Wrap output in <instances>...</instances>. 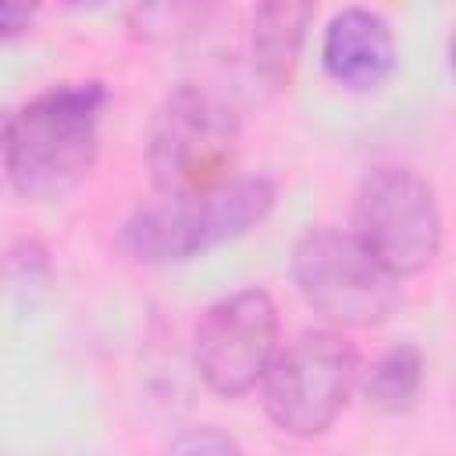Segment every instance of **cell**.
Segmentation results:
<instances>
[{
	"label": "cell",
	"instance_id": "cell-11",
	"mask_svg": "<svg viewBox=\"0 0 456 456\" xmlns=\"http://www.w3.org/2000/svg\"><path fill=\"white\" fill-rule=\"evenodd\" d=\"M167 456H246V449L228 431H221L214 424H200V428L182 431L171 442Z\"/></svg>",
	"mask_w": 456,
	"mask_h": 456
},
{
	"label": "cell",
	"instance_id": "cell-5",
	"mask_svg": "<svg viewBox=\"0 0 456 456\" xmlns=\"http://www.w3.org/2000/svg\"><path fill=\"white\" fill-rule=\"evenodd\" d=\"M360 381V356L331 328L296 335L264 378V410L281 435H324Z\"/></svg>",
	"mask_w": 456,
	"mask_h": 456
},
{
	"label": "cell",
	"instance_id": "cell-1",
	"mask_svg": "<svg viewBox=\"0 0 456 456\" xmlns=\"http://www.w3.org/2000/svg\"><path fill=\"white\" fill-rule=\"evenodd\" d=\"M107 86L61 82L25 100L4 121V171L18 196L50 203L86 182L100 153Z\"/></svg>",
	"mask_w": 456,
	"mask_h": 456
},
{
	"label": "cell",
	"instance_id": "cell-12",
	"mask_svg": "<svg viewBox=\"0 0 456 456\" xmlns=\"http://www.w3.org/2000/svg\"><path fill=\"white\" fill-rule=\"evenodd\" d=\"M32 18H36V7H28V4H4L0 7V32H4V39H14L18 32H25L28 25H32Z\"/></svg>",
	"mask_w": 456,
	"mask_h": 456
},
{
	"label": "cell",
	"instance_id": "cell-13",
	"mask_svg": "<svg viewBox=\"0 0 456 456\" xmlns=\"http://www.w3.org/2000/svg\"><path fill=\"white\" fill-rule=\"evenodd\" d=\"M449 68H452V75H456V32H452V39H449Z\"/></svg>",
	"mask_w": 456,
	"mask_h": 456
},
{
	"label": "cell",
	"instance_id": "cell-6",
	"mask_svg": "<svg viewBox=\"0 0 456 456\" xmlns=\"http://www.w3.org/2000/svg\"><path fill=\"white\" fill-rule=\"evenodd\" d=\"M353 235L399 281L428 271L442 249V214L431 182L399 164L367 171L353 203Z\"/></svg>",
	"mask_w": 456,
	"mask_h": 456
},
{
	"label": "cell",
	"instance_id": "cell-2",
	"mask_svg": "<svg viewBox=\"0 0 456 456\" xmlns=\"http://www.w3.org/2000/svg\"><path fill=\"white\" fill-rule=\"evenodd\" d=\"M239 160V121L232 107L200 86H178L150 121L146 167L164 200L214 192L232 178Z\"/></svg>",
	"mask_w": 456,
	"mask_h": 456
},
{
	"label": "cell",
	"instance_id": "cell-4",
	"mask_svg": "<svg viewBox=\"0 0 456 456\" xmlns=\"http://www.w3.org/2000/svg\"><path fill=\"white\" fill-rule=\"evenodd\" d=\"M292 278L306 306H314L335 328L385 324L403 303L399 278L353 232L328 224H317L296 239Z\"/></svg>",
	"mask_w": 456,
	"mask_h": 456
},
{
	"label": "cell",
	"instance_id": "cell-7",
	"mask_svg": "<svg viewBox=\"0 0 456 456\" xmlns=\"http://www.w3.org/2000/svg\"><path fill=\"white\" fill-rule=\"evenodd\" d=\"M278 306L260 289H242L207 306L192 338L203 385L224 399L256 388L278 360Z\"/></svg>",
	"mask_w": 456,
	"mask_h": 456
},
{
	"label": "cell",
	"instance_id": "cell-10",
	"mask_svg": "<svg viewBox=\"0 0 456 456\" xmlns=\"http://www.w3.org/2000/svg\"><path fill=\"white\" fill-rule=\"evenodd\" d=\"M420 385H424V353L413 342H399V346L385 349L370 363V374L363 381L367 399L388 413L410 410L420 395Z\"/></svg>",
	"mask_w": 456,
	"mask_h": 456
},
{
	"label": "cell",
	"instance_id": "cell-8",
	"mask_svg": "<svg viewBox=\"0 0 456 456\" xmlns=\"http://www.w3.org/2000/svg\"><path fill=\"white\" fill-rule=\"evenodd\" d=\"M321 61L338 86L353 93H370L395 71L392 25L370 7H346L324 28Z\"/></svg>",
	"mask_w": 456,
	"mask_h": 456
},
{
	"label": "cell",
	"instance_id": "cell-3",
	"mask_svg": "<svg viewBox=\"0 0 456 456\" xmlns=\"http://www.w3.org/2000/svg\"><path fill=\"white\" fill-rule=\"evenodd\" d=\"M278 189L271 178H235L189 200H160L135 210L121 228V249L139 264H178L217 249L271 217Z\"/></svg>",
	"mask_w": 456,
	"mask_h": 456
},
{
	"label": "cell",
	"instance_id": "cell-9",
	"mask_svg": "<svg viewBox=\"0 0 456 456\" xmlns=\"http://www.w3.org/2000/svg\"><path fill=\"white\" fill-rule=\"evenodd\" d=\"M310 18H314V7L303 0H271L253 11L249 57H253L256 78L267 89L289 86V78L299 64V50H303Z\"/></svg>",
	"mask_w": 456,
	"mask_h": 456
}]
</instances>
